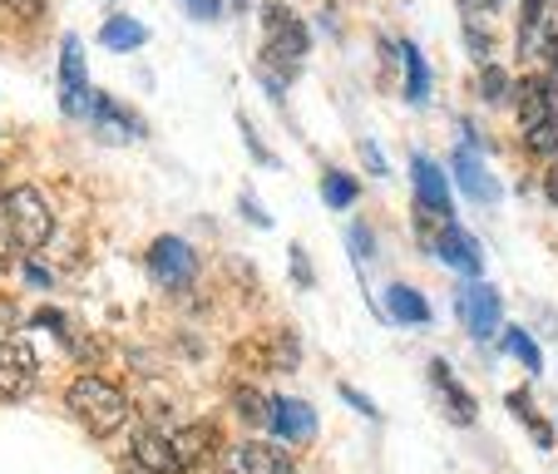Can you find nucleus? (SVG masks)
Masks as SVG:
<instances>
[{
	"mask_svg": "<svg viewBox=\"0 0 558 474\" xmlns=\"http://www.w3.org/2000/svg\"><path fill=\"white\" fill-rule=\"evenodd\" d=\"M430 253H440V263L460 267L464 277H474V282H480V267H485V257H480V247H474V238L460 228V222H445Z\"/></svg>",
	"mask_w": 558,
	"mask_h": 474,
	"instance_id": "7",
	"label": "nucleus"
},
{
	"mask_svg": "<svg viewBox=\"0 0 558 474\" xmlns=\"http://www.w3.org/2000/svg\"><path fill=\"white\" fill-rule=\"evenodd\" d=\"M5 228H11V243L15 247L35 253V247L50 243L54 212H50V203H45L35 189H11V193H5Z\"/></svg>",
	"mask_w": 558,
	"mask_h": 474,
	"instance_id": "2",
	"label": "nucleus"
},
{
	"mask_svg": "<svg viewBox=\"0 0 558 474\" xmlns=\"http://www.w3.org/2000/svg\"><path fill=\"white\" fill-rule=\"evenodd\" d=\"M514 105H519V124L534 129V124H544V119L558 114V89L534 74V80H519L514 85Z\"/></svg>",
	"mask_w": 558,
	"mask_h": 474,
	"instance_id": "9",
	"label": "nucleus"
},
{
	"mask_svg": "<svg viewBox=\"0 0 558 474\" xmlns=\"http://www.w3.org/2000/svg\"><path fill=\"white\" fill-rule=\"evenodd\" d=\"M238 129H243V138H247V148H253V158H257V163H267V169H272L277 158L267 154V144H263V138H257V129L247 124V119H238Z\"/></svg>",
	"mask_w": 558,
	"mask_h": 474,
	"instance_id": "30",
	"label": "nucleus"
},
{
	"mask_svg": "<svg viewBox=\"0 0 558 474\" xmlns=\"http://www.w3.org/2000/svg\"><path fill=\"white\" fill-rule=\"evenodd\" d=\"M5 5H11L15 15H25V21H31V15H40V11H45L40 0H5Z\"/></svg>",
	"mask_w": 558,
	"mask_h": 474,
	"instance_id": "37",
	"label": "nucleus"
},
{
	"mask_svg": "<svg viewBox=\"0 0 558 474\" xmlns=\"http://www.w3.org/2000/svg\"><path fill=\"white\" fill-rule=\"evenodd\" d=\"M337 396H341V401L351 405V411H361V415H366V421H380V411H376V405L366 401V396H361L356 386H347V380H341V386H337Z\"/></svg>",
	"mask_w": 558,
	"mask_h": 474,
	"instance_id": "28",
	"label": "nucleus"
},
{
	"mask_svg": "<svg viewBox=\"0 0 558 474\" xmlns=\"http://www.w3.org/2000/svg\"><path fill=\"white\" fill-rule=\"evenodd\" d=\"M287 74H292V70H277L272 54H263V64H257V80H263V89L272 99H287Z\"/></svg>",
	"mask_w": 558,
	"mask_h": 474,
	"instance_id": "27",
	"label": "nucleus"
},
{
	"mask_svg": "<svg viewBox=\"0 0 558 474\" xmlns=\"http://www.w3.org/2000/svg\"><path fill=\"white\" fill-rule=\"evenodd\" d=\"M179 5L193 15V21H218L222 15V0H179Z\"/></svg>",
	"mask_w": 558,
	"mask_h": 474,
	"instance_id": "29",
	"label": "nucleus"
},
{
	"mask_svg": "<svg viewBox=\"0 0 558 474\" xmlns=\"http://www.w3.org/2000/svg\"><path fill=\"white\" fill-rule=\"evenodd\" d=\"M480 95H485L489 105H505V99L514 95V85H509V74L499 70V64H485V74H480Z\"/></svg>",
	"mask_w": 558,
	"mask_h": 474,
	"instance_id": "26",
	"label": "nucleus"
},
{
	"mask_svg": "<svg viewBox=\"0 0 558 474\" xmlns=\"http://www.w3.org/2000/svg\"><path fill=\"white\" fill-rule=\"evenodd\" d=\"M505 351L524 361V370H534V376L544 370V356H538V347H534V337H529V331H519V327L505 331Z\"/></svg>",
	"mask_w": 558,
	"mask_h": 474,
	"instance_id": "25",
	"label": "nucleus"
},
{
	"mask_svg": "<svg viewBox=\"0 0 558 474\" xmlns=\"http://www.w3.org/2000/svg\"><path fill=\"white\" fill-rule=\"evenodd\" d=\"M361 148H366V163H371V173H386V158H380V148L371 144V138H366V144H361Z\"/></svg>",
	"mask_w": 558,
	"mask_h": 474,
	"instance_id": "38",
	"label": "nucleus"
},
{
	"mask_svg": "<svg viewBox=\"0 0 558 474\" xmlns=\"http://www.w3.org/2000/svg\"><path fill=\"white\" fill-rule=\"evenodd\" d=\"M25 282H31V287H50L54 272H50L45 263H35V257H31V263H25Z\"/></svg>",
	"mask_w": 558,
	"mask_h": 474,
	"instance_id": "34",
	"label": "nucleus"
},
{
	"mask_svg": "<svg viewBox=\"0 0 558 474\" xmlns=\"http://www.w3.org/2000/svg\"><path fill=\"white\" fill-rule=\"evenodd\" d=\"M509 411H514L519 421L529 425V435H534V440L544 445V450H548V445H554V425H548L544 415L534 411V401H529V390H509Z\"/></svg>",
	"mask_w": 558,
	"mask_h": 474,
	"instance_id": "21",
	"label": "nucleus"
},
{
	"mask_svg": "<svg viewBox=\"0 0 558 474\" xmlns=\"http://www.w3.org/2000/svg\"><path fill=\"white\" fill-rule=\"evenodd\" d=\"M411 179H415V203H421V208H430V212H440V218H450V179L435 169L430 158L415 154Z\"/></svg>",
	"mask_w": 558,
	"mask_h": 474,
	"instance_id": "12",
	"label": "nucleus"
},
{
	"mask_svg": "<svg viewBox=\"0 0 558 474\" xmlns=\"http://www.w3.org/2000/svg\"><path fill=\"white\" fill-rule=\"evenodd\" d=\"M70 411L95 435H114L119 425L129 421V396L105 376H80L70 386Z\"/></svg>",
	"mask_w": 558,
	"mask_h": 474,
	"instance_id": "1",
	"label": "nucleus"
},
{
	"mask_svg": "<svg viewBox=\"0 0 558 474\" xmlns=\"http://www.w3.org/2000/svg\"><path fill=\"white\" fill-rule=\"evenodd\" d=\"M380 306H386V321H405V327H425L430 321V302L415 287H401V282L390 287Z\"/></svg>",
	"mask_w": 558,
	"mask_h": 474,
	"instance_id": "16",
	"label": "nucleus"
},
{
	"mask_svg": "<svg viewBox=\"0 0 558 474\" xmlns=\"http://www.w3.org/2000/svg\"><path fill=\"white\" fill-rule=\"evenodd\" d=\"M351 253H356V257H371V253H376V243H371V228H366V222H356V228H351Z\"/></svg>",
	"mask_w": 558,
	"mask_h": 474,
	"instance_id": "32",
	"label": "nucleus"
},
{
	"mask_svg": "<svg viewBox=\"0 0 558 474\" xmlns=\"http://www.w3.org/2000/svg\"><path fill=\"white\" fill-rule=\"evenodd\" d=\"M460 316H464V331L474 341H489L499 331V292L485 282H464L460 287Z\"/></svg>",
	"mask_w": 558,
	"mask_h": 474,
	"instance_id": "5",
	"label": "nucleus"
},
{
	"mask_svg": "<svg viewBox=\"0 0 558 474\" xmlns=\"http://www.w3.org/2000/svg\"><path fill=\"white\" fill-rule=\"evenodd\" d=\"M401 60H405V99H411V105H421V99L430 95V70H425L421 50H415L411 40H401Z\"/></svg>",
	"mask_w": 558,
	"mask_h": 474,
	"instance_id": "20",
	"label": "nucleus"
},
{
	"mask_svg": "<svg viewBox=\"0 0 558 474\" xmlns=\"http://www.w3.org/2000/svg\"><path fill=\"white\" fill-rule=\"evenodd\" d=\"M238 212H243L247 222H257V228H267V222H272V218H267V212L253 203V193H243V198H238Z\"/></svg>",
	"mask_w": 558,
	"mask_h": 474,
	"instance_id": "33",
	"label": "nucleus"
},
{
	"mask_svg": "<svg viewBox=\"0 0 558 474\" xmlns=\"http://www.w3.org/2000/svg\"><path fill=\"white\" fill-rule=\"evenodd\" d=\"M238 470L243 474H296V460L282 450V445L247 440L243 450H238Z\"/></svg>",
	"mask_w": 558,
	"mask_h": 474,
	"instance_id": "14",
	"label": "nucleus"
},
{
	"mask_svg": "<svg viewBox=\"0 0 558 474\" xmlns=\"http://www.w3.org/2000/svg\"><path fill=\"white\" fill-rule=\"evenodd\" d=\"M524 148L538 158H558V114L544 119V124H534V129H524Z\"/></svg>",
	"mask_w": 558,
	"mask_h": 474,
	"instance_id": "24",
	"label": "nucleus"
},
{
	"mask_svg": "<svg viewBox=\"0 0 558 474\" xmlns=\"http://www.w3.org/2000/svg\"><path fill=\"white\" fill-rule=\"evenodd\" d=\"M169 440H173V454H179V470H193V464H203L213 454L218 430H213V425H183V430L169 435Z\"/></svg>",
	"mask_w": 558,
	"mask_h": 474,
	"instance_id": "17",
	"label": "nucleus"
},
{
	"mask_svg": "<svg viewBox=\"0 0 558 474\" xmlns=\"http://www.w3.org/2000/svg\"><path fill=\"white\" fill-rule=\"evenodd\" d=\"M129 454H134V464L144 474H183L179 454H173V440L158 430H138L134 440H129Z\"/></svg>",
	"mask_w": 558,
	"mask_h": 474,
	"instance_id": "8",
	"label": "nucleus"
},
{
	"mask_svg": "<svg viewBox=\"0 0 558 474\" xmlns=\"http://www.w3.org/2000/svg\"><path fill=\"white\" fill-rule=\"evenodd\" d=\"M292 282H296V287H312V282H316V277H312V263H306L302 247H292Z\"/></svg>",
	"mask_w": 558,
	"mask_h": 474,
	"instance_id": "31",
	"label": "nucleus"
},
{
	"mask_svg": "<svg viewBox=\"0 0 558 474\" xmlns=\"http://www.w3.org/2000/svg\"><path fill=\"white\" fill-rule=\"evenodd\" d=\"M464 40H470V54H480V60L489 54V35L485 31H474V25H470V35H464Z\"/></svg>",
	"mask_w": 558,
	"mask_h": 474,
	"instance_id": "36",
	"label": "nucleus"
},
{
	"mask_svg": "<svg viewBox=\"0 0 558 474\" xmlns=\"http://www.w3.org/2000/svg\"><path fill=\"white\" fill-rule=\"evenodd\" d=\"M89 124H95V134L105 138V144H129V138H138L134 114L119 109L109 95H95V105H89Z\"/></svg>",
	"mask_w": 558,
	"mask_h": 474,
	"instance_id": "13",
	"label": "nucleus"
},
{
	"mask_svg": "<svg viewBox=\"0 0 558 474\" xmlns=\"http://www.w3.org/2000/svg\"><path fill=\"white\" fill-rule=\"evenodd\" d=\"M89 89V60H85V40L64 35L60 40V95H80Z\"/></svg>",
	"mask_w": 558,
	"mask_h": 474,
	"instance_id": "15",
	"label": "nucleus"
},
{
	"mask_svg": "<svg viewBox=\"0 0 558 474\" xmlns=\"http://www.w3.org/2000/svg\"><path fill=\"white\" fill-rule=\"evenodd\" d=\"M454 173H460V189L470 193L474 203H499V183L489 179L485 163H474L470 148H460V154H454Z\"/></svg>",
	"mask_w": 558,
	"mask_h": 474,
	"instance_id": "18",
	"label": "nucleus"
},
{
	"mask_svg": "<svg viewBox=\"0 0 558 474\" xmlns=\"http://www.w3.org/2000/svg\"><path fill=\"white\" fill-rule=\"evenodd\" d=\"M322 198L331 203V208H351V198H356V179L341 169H327L322 173Z\"/></svg>",
	"mask_w": 558,
	"mask_h": 474,
	"instance_id": "23",
	"label": "nucleus"
},
{
	"mask_svg": "<svg viewBox=\"0 0 558 474\" xmlns=\"http://www.w3.org/2000/svg\"><path fill=\"white\" fill-rule=\"evenodd\" d=\"M148 272L163 287H189L193 272H198V257H193V247L183 243V238H158V243L148 247Z\"/></svg>",
	"mask_w": 558,
	"mask_h": 474,
	"instance_id": "4",
	"label": "nucleus"
},
{
	"mask_svg": "<svg viewBox=\"0 0 558 474\" xmlns=\"http://www.w3.org/2000/svg\"><path fill=\"white\" fill-rule=\"evenodd\" d=\"M544 193H548V203L558 208V169H548V179H544Z\"/></svg>",
	"mask_w": 558,
	"mask_h": 474,
	"instance_id": "39",
	"label": "nucleus"
},
{
	"mask_svg": "<svg viewBox=\"0 0 558 474\" xmlns=\"http://www.w3.org/2000/svg\"><path fill=\"white\" fill-rule=\"evenodd\" d=\"M544 54H548V85H554V89H558V35H548Z\"/></svg>",
	"mask_w": 558,
	"mask_h": 474,
	"instance_id": "35",
	"label": "nucleus"
},
{
	"mask_svg": "<svg viewBox=\"0 0 558 474\" xmlns=\"http://www.w3.org/2000/svg\"><path fill=\"white\" fill-rule=\"evenodd\" d=\"M35 370H40V361H35V351L25 341H0V396L5 401H25L31 396Z\"/></svg>",
	"mask_w": 558,
	"mask_h": 474,
	"instance_id": "6",
	"label": "nucleus"
},
{
	"mask_svg": "<svg viewBox=\"0 0 558 474\" xmlns=\"http://www.w3.org/2000/svg\"><path fill=\"white\" fill-rule=\"evenodd\" d=\"M272 430L282 435L287 445H306L316 435V411L306 401H292V396H277L272 401Z\"/></svg>",
	"mask_w": 558,
	"mask_h": 474,
	"instance_id": "10",
	"label": "nucleus"
},
{
	"mask_svg": "<svg viewBox=\"0 0 558 474\" xmlns=\"http://www.w3.org/2000/svg\"><path fill=\"white\" fill-rule=\"evenodd\" d=\"M232 411L243 415L247 425H272V401H263V390H253V386H243V390H232Z\"/></svg>",
	"mask_w": 558,
	"mask_h": 474,
	"instance_id": "22",
	"label": "nucleus"
},
{
	"mask_svg": "<svg viewBox=\"0 0 558 474\" xmlns=\"http://www.w3.org/2000/svg\"><path fill=\"white\" fill-rule=\"evenodd\" d=\"M232 5H238V11H243V5H247V0H232Z\"/></svg>",
	"mask_w": 558,
	"mask_h": 474,
	"instance_id": "41",
	"label": "nucleus"
},
{
	"mask_svg": "<svg viewBox=\"0 0 558 474\" xmlns=\"http://www.w3.org/2000/svg\"><path fill=\"white\" fill-rule=\"evenodd\" d=\"M464 5H489V0H464Z\"/></svg>",
	"mask_w": 558,
	"mask_h": 474,
	"instance_id": "40",
	"label": "nucleus"
},
{
	"mask_svg": "<svg viewBox=\"0 0 558 474\" xmlns=\"http://www.w3.org/2000/svg\"><path fill=\"white\" fill-rule=\"evenodd\" d=\"M263 21H267V40H272V50H267V54H272V60H282L287 70H296V60H302L306 45H312V40H306V25L296 21L287 5H267Z\"/></svg>",
	"mask_w": 558,
	"mask_h": 474,
	"instance_id": "3",
	"label": "nucleus"
},
{
	"mask_svg": "<svg viewBox=\"0 0 558 474\" xmlns=\"http://www.w3.org/2000/svg\"><path fill=\"white\" fill-rule=\"evenodd\" d=\"M430 380H435V390H440L445 415H450L454 425H474V421H480V405L470 401V390L454 380V370L445 366V361H430Z\"/></svg>",
	"mask_w": 558,
	"mask_h": 474,
	"instance_id": "11",
	"label": "nucleus"
},
{
	"mask_svg": "<svg viewBox=\"0 0 558 474\" xmlns=\"http://www.w3.org/2000/svg\"><path fill=\"white\" fill-rule=\"evenodd\" d=\"M99 40H105L114 54H134V50H144L148 31L138 21H129V15H109L105 31H99Z\"/></svg>",
	"mask_w": 558,
	"mask_h": 474,
	"instance_id": "19",
	"label": "nucleus"
}]
</instances>
